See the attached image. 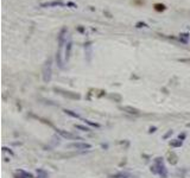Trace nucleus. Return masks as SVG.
I'll return each instance as SVG.
<instances>
[{
    "mask_svg": "<svg viewBox=\"0 0 190 178\" xmlns=\"http://www.w3.org/2000/svg\"><path fill=\"white\" fill-rule=\"evenodd\" d=\"M51 67H53V60L49 58L45 62L44 67H43V81L45 83L51 81V76H53V70H51Z\"/></svg>",
    "mask_w": 190,
    "mask_h": 178,
    "instance_id": "f257e3e1",
    "label": "nucleus"
},
{
    "mask_svg": "<svg viewBox=\"0 0 190 178\" xmlns=\"http://www.w3.org/2000/svg\"><path fill=\"white\" fill-rule=\"evenodd\" d=\"M54 90L65 97H69V99H74V100H79L81 96L80 94L77 93H73V92H69V90H64V89H61V88H54Z\"/></svg>",
    "mask_w": 190,
    "mask_h": 178,
    "instance_id": "f03ea898",
    "label": "nucleus"
},
{
    "mask_svg": "<svg viewBox=\"0 0 190 178\" xmlns=\"http://www.w3.org/2000/svg\"><path fill=\"white\" fill-rule=\"evenodd\" d=\"M156 166L158 167V170H157V173H159L163 178H166V176H168V172H166V169H165V166L163 165V160H162V158H156Z\"/></svg>",
    "mask_w": 190,
    "mask_h": 178,
    "instance_id": "7ed1b4c3",
    "label": "nucleus"
},
{
    "mask_svg": "<svg viewBox=\"0 0 190 178\" xmlns=\"http://www.w3.org/2000/svg\"><path fill=\"white\" fill-rule=\"evenodd\" d=\"M68 147L76 149V150H89L92 149V145L87 144V142H73V144H69Z\"/></svg>",
    "mask_w": 190,
    "mask_h": 178,
    "instance_id": "20e7f679",
    "label": "nucleus"
},
{
    "mask_svg": "<svg viewBox=\"0 0 190 178\" xmlns=\"http://www.w3.org/2000/svg\"><path fill=\"white\" fill-rule=\"evenodd\" d=\"M67 4H64L62 0H54V1H48V3H42L41 4V7H62V6H65Z\"/></svg>",
    "mask_w": 190,
    "mask_h": 178,
    "instance_id": "39448f33",
    "label": "nucleus"
},
{
    "mask_svg": "<svg viewBox=\"0 0 190 178\" xmlns=\"http://www.w3.org/2000/svg\"><path fill=\"white\" fill-rule=\"evenodd\" d=\"M120 109L128 113V114H133V115H139L140 114V111L139 109H137L134 108V107L132 106H124V107H120Z\"/></svg>",
    "mask_w": 190,
    "mask_h": 178,
    "instance_id": "423d86ee",
    "label": "nucleus"
},
{
    "mask_svg": "<svg viewBox=\"0 0 190 178\" xmlns=\"http://www.w3.org/2000/svg\"><path fill=\"white\" fill-rule=\"evenodd\" d=\"M168 162H169L171 165L177 164V162H178V157H177V154H176L174 151L168 152Z\"/></svg>",
    "mask_w": 190,
    "mask_h": 178,
    "instance_id": "0eeeda50",
    "label": "nucleus"
},
{
    "mask_svg": "<svg viewBox=\"0 0 190 178\" xmlns=\"http://www.w3.org/2000/svg\"><path fill=\"white\" fill-rule=\"evenodd\" d=\"M166 5L165 4H162V3H156V4H153V10L156 11V12H164L166 10Z\"/></svg>",
    "mask_w": 190,
    "mask_h": 178,
    "instance_id": "6e6552de",
    "label": "nucleus"
},
{
    "mask_svg": "<svg viewBox=\"0 0 190 178\" xmlns=\"http://www.w3.org/2000/svg\"><path fill=\"white\" fill-rule=\"evenodd\" d=\"M72 48H73V43L72 42H68L67 43V48H65V51H64V58H65V61H68L69 60V57H70V51H72Z\"/></svg>",
    "mask_w": 190,
    "mask_h": 178,
    "instance_id": "1a4fd4ad",
    "label": "nucleus"
},
{
    "mask_svg": "<svg viewBox=\"0 0 190 178\" xmlns=\"http://www.w3.org/2000/svg\"><path fill=\"white\" fill-rule=\"evenodd\" d=\"M57 132H58L62 137H64V138H67V139H76V138H77V137L74 135L73 133H69V132H65V131H62V130H57Z\"/></svg>",
    "mask_w": 190,
    "mask_h": 178,
    "instance_id": "9d476101",
    "label": "nucleus"
},
{
    "mask_svg": "<svg viewBox=\"0 0 190 178\" xmlns=\"http://www.w3.org/2000/svg\"><path fill=\"white\" fill-rule=\"evenodd\" d=\"M178 41H179L181 43L186 44V43H188V41H189V33H188V32L181 33V34H179V37H178Z\"/></svg>",
    "mask_w": 190,
    "mask_h": 178,
    "instance_id": "9b49d317",
    "label": "nucleus"
},
{
    "mask_svg": "<svg viewBox=\"0 0 190 178\" xmlns=\"http://www.w3.org/2000/svg\"><path fill=\"white\" fill-rule=\"evenodd\" d=\"M76 154H77L76 152H72V153H61V154H56L55 157H56V158L65 159V158H73V157H75Z\"/></svg>",
    "mask_w": 190,
    "mask_h": 178,
    "instance_id": "f8f14e48",
    "label": "nucleus"
},
{
    "mask_svg": "<svg viewBox=\"0 0 190 178\" xmlns=\"http://www.w3.org/2000/svg\"><path fill=\"white\" fill-rule=\"evenodd\" d=\"M111 178H130V174H128V173H123V172H120V173H114V174H112Z\"/></svg>",
    "mask_w": 190,
    "mask_h": 178,
    "instance_id": "ddd939ff",
    "label": "nucleus"
},
{
    "mask_svg": "<svg viewBox=\"0 0 190 178\" xmlns=\"http://www.w3.org/2000/svg\"><path fill=\"white\" fill-rule=\"evenodd\" d=\"M170 146H174V147H181L182 146V141L176 139V140H171L170 141Z\"/></svg>",
    "mask_w": 190,
    "mask_h": 178,
    "instance_id": "4468645a",
    "label": "nucleus"
},
{
    "mask_svg": "<svg viewBox=\"0 0 190 178\" xmlns=\"http://www.w3.org/2000/svg\"><path fill=\"white\" fill-rule=\"evenodd\" d=\"M131 3L134 5V6H144L145 5V0H131Z\"/></svg>",
    "mask_w": 190,
    "mask_h": 178,
    "instance_id": "2eb2a0df",
    "label": "nucleus"
},
{
    "mask_svg": "<svg viewBox=\"0 0 190 178\" xmlns=\"http://www.w3.org/2000/svg\"><path fill=\"white\" fill-rule=\"evenodd\" d=\"M135 27H137V29H142V27H149V25H147L146 23H144V22H138V23L135 24Z\"/></svg>",
    "mask_w": 190,
    "mask_h": 178,
    "instance_id": "dca6fc26",
    "label": "nucleus"
},
{
    "mask_svg": "<svg viewBox=\"0 0 190 178\" xmlns=\"http://www.w3.org/2000/svg\"><path fill=\"white\" fill-rule=\"evenodd\" d=\"M18 173H19V174H23L25 178H33V176H32L31 173H27V172H25V171H23V170H19Z\"/></svg>",
    "mask_w": 190,
    "mask_h": 178,
    "instance_id": "f3484780",
    "label": "nucleus"
},
{
    "mask_svg": "<svg viewBox=\"0 0 190 178\" xmlns=\"http://www.w3.org/2000/svg\"><path fill=\"white\" fill-rule=\"evenodd\" d=\"M65 114H68V115H70V116H74V118H79V115L76 114V113H73V111H69V109H64L63 111Z\"/></svg>",
    "mask_w": 190,
    "mask_h": 178,
    "instance_id": "a211bd4d",
    "label": "nucleus"
},
{
    "mask_svg": "<svg viewBox=\"0 0 190 178\" xmlns=\"http://www.w3.org/2000/svg\"><path fill=\"white\" fill-rule=\"evenodd\" d=\"M75 127H76V128H79V130H81V131H84V132H87V131H89V128H88V127H84V126H81V125H75Z\"/></svg>",
    "mask_w": 190,
    "mask_h": 178,
    "instance_id": "6ab92c4d",
    "label": "nucleus"
},
{
    "mask_svg": "<svg viewBox=\"0 0 190 178\" xmlns=\"http://www.w3.org/2000/svg\"><path fill=\"white\" fill-rule=\"evenodd\" d=\"M109 97H111V99H114V100H118L119 102H120V101H121V96H120V95H115V94H111V95H109Z\"/></svg>",
    "mask_w": 190,
    "mask_h": 178,
    "instance_id": "aec40b11",
    "label": "nucleus"
},
{
    "mask_svg": "<svg viewBox=\"0 0 190 178\" xmlns=\"http://www.w3.org/2000/svg\"><path fill=\"white\" fill-rule=\"evenodd\" d=\"M178 62H182V63H189V64H190V58H178Z\"/></svg>",
    "mask_w": 190,
    "mask_h": 178,
    "instance_id": "412c9836",
    "label": "nucleus"
},
{
    "mask_svg": "<svg viewBox=\"0 0 190 178\" xmlns=\"http://www.w3.org/2000/svg\"><path fill=\"white\" fill-rule=\"evenodd\" d=\"M67 6H70L72 8H76V7H77V5L74 4V3H72V1H70V3H67Z\"/></svg>",
    "mask_w": 190,
    "mask_h": 178,
    "instance_id": "4be33fe9",
    "label": "nucleus"
},
{
    "mask_svg": "<svg viewBox=\"0 0 190 178\" xmlns=\"http://www.w3.org/2000/svg\"><path fill=\"white\" fill-rule=\"evenodd\" d=\"M77 31H79V32H84V29L81 27V26H79V27H77Z\"/></svg>",
    "mask_w": 190,
    "mask_h": 178,
    "instance_id": "5701e85b",
    "label": "nucleus"
},
{
    "mask_svg": "<svg viewBox=\"0 0 190 178\" xmlns=\"http://www.w3.org/2000/svg\"><path fill=\"white\" fill-rule=\"evenodd\" d=\"M154 131H156V127H151V128H150V133H152V132H154Z\"/></svg>",
    "mask_w": 190,
    "mask_h": 178,
    "instance_id": "b1692460",
    "label": "nucleus"
},
{
    "mask_svg": "<svg viewBox=\"0 0 190 178\" xmlns=\"http://www.w3.org/2000/svg\"><path fill=\"white\" fill-rule=\"evenodd\" d=\"M15 178H25V177H22V176H18V174H14Z\"/></svg>",
    "mask_w": 190,
    "mask_h": 178,
    "instance_id": "393cba45",
    "label": "nucleus"
}]
</instances>
